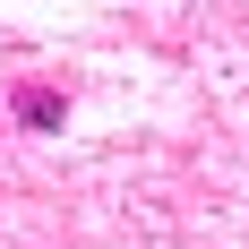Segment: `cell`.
<instances>
[{
    "mask_svg": "<svg viewBox=\"0 0 249 249\" xmlns=\"http://www.w3.org/2000/svg\"><path fill=\"white\" fill-rule=\"evenodd\" d=\"M60 112H69L60 86H18V121H26V129H60Z\"/></svg>",
    "mask_w": 249,
    "mask_h": 249,
    "instance_id": "1",
    "label": "cell"
}]
</instances>
